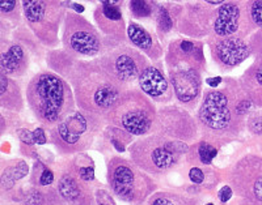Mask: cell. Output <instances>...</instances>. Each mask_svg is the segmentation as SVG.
<instances>
[{"label": "cell", "instance_id": "obj_1", "mask_svg": "<svg viewBox=\"0 0 262 205\" xmlns=\"http://www.w3.org/2000/svg\"><path fill=\"white\" fill-rule=\"evenodd\" d=\"M64 84L55 74L45 73L36 79L30 101L37 115L43 122L50 124L60 119L64 111Z\"/></svg>", "mask_w": 262, "mask_h": 205}, {"label": "cell", "instance_id": "obj_2", "mask_svg": "<svg viewBox=\"0 0 262 205\" xmlns=\"http://www.w3.org/2000/svg\"><path fill=\"white\" fill-rule=\"evenodd\" d=\"M142 161H147L144 166L154 171H165L177 164L182 153L188 150V145L181 141L164 140L158 144H147L143 146H134Z\"/></svg>", "mask_w": 262, "mask_h": 205}, {"label": "cell", "instance_id": "obj_3", "mask_svg": "<svg viewBox=\"0 0 262 205\" xmlns=\"http://www.w3.org/2000/svg\"><path fill=\"white\" fill-rule=\"evenodd\" d=\"M109 179L117 196L125 201L139 200L146 193V178L125 162L112 165Z\"/></svg>", "mask_w": 262, "mask_h": 205}, {"label": "cell", "instance_id": "obj_4", "mask_svg": "<svg viewBox=\"0 0 262 205\" xmlns=\"http://www.w3.org/2000/svg\"><path fill=\"white\" fill-rule=\"evenodd\" d=\"M66 42L71 50L86 57H93L101 48L100 38L95 29L76 15H69L67 17Z\"/></svg>", "mask_w": 262, "mask_h": 205}, {"label": "cell", "instance_id": "obj_5", "mask_svg": "<svg viewBox=\"0 0 262 205\" xmlns=\"http://www.w3.org/2000/svg\"><path fill=\"white\" fill-rule=\"evenodd\" d=\"M250 28H256L247 11L235 2H228L219 7L216 17L214 20V33L217 37H237L236 34L242 30L247 34Z\"/></svg>", "mask_w": 262, "mask_h": 205}, {"label": "cell", "instance_id": "obj_6", "mask_svg": "<svg viewBox=\"0 0 262 205\" xmlns=\"http://www.w3.org/2000/svg\"><path fill=\"white\" fill-rule=\"evenodd\" d=\"M23 11L28 22L38 34L53 30L58 20L57 0H23Z\"/></svg>", "mask_w": 262, "mask_h": 205}, {"label": "cell", "instance_id": "obj_7", "mask_svg": "<svg viewBox=\"0 0 262 205\" xmlns=\"http://www.w3.org/2000/svg\"><path fill=\"white\" fill-rule=\"evenodd\" d=\"M200 119L212 131H224L231 124L228 99L223 93L212 92L206 95L200 110Z\"/></svg>", "mask_w": 262, "mask_h": 205}, {"label": "cell", "instance_id": "obj_8", "mask_svg": "<svg viewBox=\"0 0 262 205\" xmlns=\"http://www.w3.org/2000/svg\"><path fill=\"white\" fill-rule=\"evenodd\" d=\"M250 45L240 37H219L214 46V55L222 64L235 67L250 55Z\"/></svg>", "mask_w": 262, "mask_h": 205}, {"label": "cell", "instance_id": "obj_9", "mask_svg": "<svg viewBox=\"0 0 262 205\" xmlns=\"http://www.w3.org/2000/svg\"><path fill=\"white\" fill-rule=\"evenodd\" d=\"M86 130H88V124H86L85 118L81 114L76 113L69 118H66L58 124L57 134L63 144L74 146L79 144Z\"/></svg>", "mask_w": 262, "mask_h": 205}, {"label": "cell", "instance_id": "obj_10", "mask_svg": "<svg viewBox=\"0 0 262 205\" xmlns=\"http://www.w3.org/2000/svg\"><path fill=\"white\" fill-rule=\"evenodd\" d=\"M173 86L180 101L189 102L194 99L200 90V78L195 71H180L172 79Z\"/></svg>", "mask_w": 262, "mask_h": 205}, {"label": "cell", "instance_id": "obj_11", "mask_svg": "<svg viewBox=\"0 0 262 205\" xmlns=\"http://www.w3.org/2000/svg\"><path fill=\"white\" fill-rule=\"evenodd\" d=\"M152 119L143 109H130L121 116V125L131 135H144L151 128Z\"/></svg>", "mask_w": 262, "mask_h": 205}, {"label": "cell", "instance_id": "obj_12", "mask_svg": "<svg viewBox=\"0 0 262 205\" xmlns=\"http://www.w3.org/2000/svg\"><path fill=\"white\" fill-rule=\"evenodd\" d=\"M139 83L142 89L152 97H161L168 89L167 80L155 67H147L140 74Z\"/></svg>", "mask_w": 262, "mask_h": 205}, {"label": "cell", "instance_id": "obj_13", "mask_svg": "<svg viewBox=\"0 0 262 205\" xmlns=\"http://www.w3.org/2000/svg\"><path fill=\"white\" fill-rule=\"evenodd\" d=\"M114 71L121 80H131L139 72L138 62L131 53H121L114 59Z\"/></svg>", "mask_w": 262, "mask_h": 205}, {"label": "cell", "instance_id": "obj_14", "mask_svg": "<svg viewBox=\"0 0 262 205\" xmlns=\"http://www.w3.org/2000/svg\"><path fill=\"white\" fill-rule=\"evenodd\" d=\"M25 59V53L23 46L12 45L9 46L3 54H2V71L3 73H13L21 67Z\"/></svg>", "mask_w": 262, "mask_h": 205}, {"label": "cell", "instance_id": "obj_15", "mask_svg": "<svg viewBox=\"0 0 262 205\" xmlns=\"http://www.w3.org/2000/svg\"><path fill=\"white\" fill-rule=\"evenodd\" d=\"M127 37L131 41V43L137 46L138 48L143 51H151L154 48V38L151 34L144 29L143 27L130 22L127 28Z\"/></svg>", "mask_w": 262, "mask_h": 205}, {"label": "cell", "instance_id": "obj_16", "mask_svg": "<svg viewBox=\"0 0 262 205\" xmlns=\"http://www.w3.org/2000/svg\"><path fill=\"white\" fill-rule=\"evenodd\" d=\"M60 196L69 202H76L81 196V188L76 179L71 175H63L58 185Z\"/></svg>", "mask_w": 262, "mask_h": 205}, {"label": "cell", "instance_id": "obj_17", "mask_svg": "<svg viewBox=\"0 0 262 205\" xmlns=\"http://www.w3.org/2000/svg\"><path fill=\"white\" fill-rule=\"evenodd\" d=\"M117 98H118V92L111 85L101 86L95 93L96 105L98 107H102V109H109V107L113 106Z\"/></svg>", "mask_w": 262, "mask_h": 205}, {"label": "cell", "instance_id": "obj_18", "mask_svg": "<svg viewBox=\"0 0 262 205\" xmlns=\"http://www.w3.org/2000/svg\"><path fill=\"white\" fill-rule=\"evenodd\" d=\"M151 205H194V202L174 193H160L152 200Z\"/></svg>", "mask_w": 262, "mask_h": 205}, {"label": "cell", "instance_id": "obj_19", "mask_svg": "<svg viewBox=\"0 0 262 205\" xmlns=\"http://www.w3.org/2000/svg\"><path fill=\"white\" fill-rule=\"evenodd\" d=\"M130 9L135 17H148L152 13V7L148 0H131Z\"/></svg>", "mask_w": 262, "mask_h": 205}, {"label": "cell", "instance_id": "obj_20", "mask_svg": "<svg viewBox=\"0 0 262 205\" xmlns=\"http://www.w3.org/2000/svg\"><path fill=\"white\" fill-rule=\"evenodd\" d=\"M247 9L254 27L262 30V0H249Z\"/></svg>", "mask_w": 262, "mask_h": 205}, {"label": "cell", "instance_id": "obj_21", "mask_svg": "<svg viewBox=\"0 0 262 205\" xmlns=\"http://www.w3.org/2000/svg\"><path fill=\"white\" fill-rule=\"evenodd\" d=\"M158 25H159V29H160L163 33H168L173 27L172 17H170L168 9L164 8V7H160V8H159Z\"/></svg>", "mask_w": 262, "mask_h": 205}, {"label": "cell", "instance_id": "obj_22", "mask_svg": "<svg viewBox=\"0 0 262 205\" xmlns=\"http://www.w3.org/2000/svg\"><path fill=\"white\" fill-rule=\"evenodd\" d=\"M198 153H200V160L202 164L209 165L211 164V161L216 157L217 150L212 145L207 143H201L200 149H198Z\"/></svg>", "mask_w": 262, "mask_h": 205}, {"label": "cell", "instance_id": "obj_23", "mask_svg": "<svg viewBox=\"0 0 262 205\" xmlns=\"http://www.w3.org/2000/svg\"><path fill=\"white\" fill-rule=\"evenodd\" d=\"M250 50L262 59V30L257 32L250 42Z\"/></svg>", "mask_w": 262, "mask_h": 205}, {"label": "cell", "instance_id": "obj_24", "mask_svg": "<svg viewBox=\"0 0 262 205\" xmlns=\"http://www.w3.org/2000/svg\"><path fill=\"white\" fill-rule=\"evenodd\" d=\"M17 8V0H0V12L2 15L12 13Z\"/></svg>", "mask_w": 262, "mask_h": 205}, {"label": "cell", "instance_id": "obj_25", "mask_svg": "<svg viewBox=\"0 0 262 205\" xmlns=\"http://www.w3.org/2000/svg\"><path fill=\"white\" fill-rule=\"evenodd\" d=\"M189 178H190V181L193 182V183H195V185H201V183H203V181H205V174H203V171L200 167H193V169L189 171Z\"/></svg>", "mask_w": 262, "mask_h": 205}, {"label": "cell", "instance_id": "obj_26", "mask_svg": "<svg viewBox=\"0 0 262 205\" xmlns=\"http://www.w3.org/2000/svg\"><path fill=\"white\" fill-rule=\"evenodd\" d=\"M79 176H80L81 181L84 182L93 181V179H95V167H81V169L79 170Z\"/></svg>", "mask_w": 262, "mask_h": 205}, {"label": "cell", "instance_id": "obj_27", "mask_svg": "<svg viewBox=\"0 0 262 205\" xmlns=\"http://www.w3.org/2000/svg\"><path fill=\"white\" fill-rule=\"evenodd\" d=\"M53 181H54V174L51 170L45 169L41 172V175H39V185L49 186L53 183Z\"/></svg>", "mask_w": 262, "mask_h": 205}, {"label": "cell", "instance_id": "obj_28", "mask_svg": "<svg viewBox=\"0 0 262 205\" xmlns=\"http://www.w3.org/2000/svg\"><path fill=\"white\" fill-rule=\"evenodd\" d=\"M217 196H219V200L222 202H227L228 200H231L232 197V188L229 187V186H224V187L221 188L219 193H217Z\"/></svg>", "mask_w": 262, "mask_h": 205}, {"label": "cell", "instance_id": "obj_29", "mask_svg": "<svg viewBox=\"0 0 262 205\" xmlns=\"http://www.w3.org/2000/svg\"><path fill=\"white\" fill-rule=\"evenodd\" d=\"M252 106H253L252 101L244 99V101H242L237 105V107H236V113H237V115H245V114L252 109Z\"/></svg>", "mask_w": 262, "mask_h": 205}, {"label": "cell", "instance_id": "obj_30", "mask_svg": "<svg viewBox=\"0 0 262 205\" xmlns=\"http://www.w3.org/2000/svg\"><path fill=\"white\" fill-rule=\"evenodd\" d=\"M253 80L256 81L257 86L259 88V90L262 92V60L256 66L253 71Z\"/></svg>", "mask_w": 262, "mask_h": 205}, {"label": "cell", "instance_id": "obj_31", "mask_svg": "<svg viewBox=\"0 0 262 205\" xmlns=\"http://www.w3.org/2000/svg\"><path fill=\"white\" fill-rule=\"evenodd\" d=\"M17 134H18V137H20L21 141H24V143L28 144V145H32V144L34 143V137H33V134L32 132L28 131V130H20Z\"/></svg>", "mask_w": 262, "mask_h": 205}, {"label": "cell", "instance_id": "obj_32", "mask_svg": "<svg viewBox=\"0 0 262 205\" xmlns=\"http://www.w3.org/2000/svg\"><path fill=\"white\" fill-rule=\"evenodd\" d=\"M33 137H34V143L38 144V145H42V144L46 143L45 132H43L42 128H37L36 131L33 132Z\"/></svg>", "mask_w": 262, "mask_h": 205}, {"label": "cell", "instance_id": "obj_33", "mask_svg": "<svg viewBox=\"0 0 262 205\" xmlns=\"http://www.w3.org/2000/svg\"><path fill=\"white\" fill-rule=\"evenodd\" d=\"M97 202L98 205H113L111 197L107 196L106 193L102 192V191H98L97 192Z\"/></svg>", "mask_w": 262, "mask_h": 205}, {"label": "cell", "instance_id": "obj_34", "mask_svg": "<svg viewBox=\"0 0 262 205\" xmlns=\"http://www.w3.org/2000/svg\"><path fill=\"white\" fill-rule=\"evenodd\" d=\"M222 83V78H210L207 79V84H209L210 86H212V88H216L219 84Z\"/></svg>", "mask_w": 262, "mask_h": 205}, {"label": "cell", "instance_id": "obj_35", "mask_svg": "<svg viewBox=\"0 0 262 205\" xmlns=\"http://www.w3.org/2000/svg\"><path fill=\"white\" fill-rule=\"evenodd\" d=\"M102 4H112V6H119L123 0H98Z\"/></svg>", "mask_w": 262, "mask_h": 205}, {"label": "cell", "instance_id": "obj_36", "mask_svg": "<svg viewBox=\"0 0 262 205\" xmlns=\"http://www.w3.org/2000/svg\"><path fill=\"white\" fill-rule=\"evenodd\" d=\"M0 80H2V89H0V93H2V94H4V92H6V89H7V78L4 76V73Z\"/></svg>", "mask_w": 262, "mask_h": 205}, {"label": "cell", "instance_id": "obj_37", "mask_svg": "<svg viewBox=\"0 0 262 205\" xmlns=\"http://www.w3.org/2000/svg\"><path fill=\"white\" fill-rule=\"evenodd\" d=\"M72 8H74L75 11H76V12H78V13L83 12V11H84V7L80 6V4H76V3L72 4Z\"/></svg>", "mask_w": 262, "mask_h": 205}, {"label": "cell", "instance_id": "obj_38", "mask_svg": "<svg viewBox=\"0 0 262 205\" xmlns=\"http://www.w3.org/2000/svg\"><path fill=\"white\" fill-rule=\"evenodd\" d=\"M113 144H114V146H117V149H118L119 152H123V146L119 145V143L117 141V140H113Z\"/></svg>", "mask_w": 262, "mask_h": 205}, {"label": "cell", "instance_id": "obj_39", "mask_svg": "<svg viewBox=\"0 0 262 205\" xmlns=\"http://www.w3.org/2000/svg\"><path fill=\"white\" fill-rule=\"evenodd\" d=\"M206 205H214V204H211V202H209V204H206Z\"/></svg>", "mask_w": 262, "mask_h": 205}]
</instances>
